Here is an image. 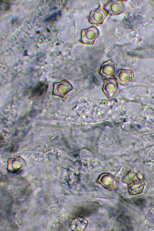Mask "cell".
I'll return each mask as SVG.
<instances>
[{"label":"cell","mask_w":154,"mask_h":231,"mask_svg":"<svg viewBox=\"0 0 154 231\" xmlns=\"http://www.w3.org/2000/svg\"><path fill=\"white\" fill-rule=\"evenodd\" d=\"M72 88L70 83L64 80L54 84L52 94L54 95L63 98Z\"/></svg>","instance_id":"1"},{"label":"cell","mask_w":154,"mask_h":231,"mask_svg":"<svg viewBox=\"0 0 154 231\" xmlns=\"http://www.w3.org/2000/svg\"><path fill=\"white\" fill-rule=\"evenodd\" d=\"M97 182L107 189H113L117 186V181L116 178L109 174L101 175L97 179Z\"/></svg>","instance_id":"2"},{"label":"cell","mask_w":154,"mask_h":231,"mask_svg":"<svg viewBox=\"0 0 154 231\" xmlns=\"http://www.w3.org/2000/svg\"><path fill=\"white\" fill-rule=\"evenodd\" d=\"M88 220L82 216L78 217L72 219L70 223L69 228L73 231H83L87 227Z\"/></svg>","instance_id":"3"}]
</instances>
